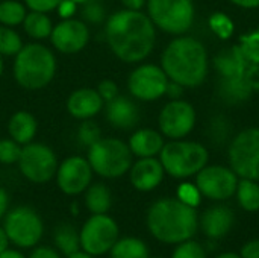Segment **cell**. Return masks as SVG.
Masks as SVG:
<instances>
[{
  "label": "cell",
  "instance_id": "cell-20",
  "mask_svg": "<svg viewBox=\"0 0 259 258\" xmlns=\"http://www.w3.org/2000/svg\"><path fill=\"white\" fill-rule=\"evenodd\" d=\"M106 120L117 129H131L138 123L140 113L131 99L118 94L106 102Z\"/></svg>",
  "mask_w": 259,
  "mask_h": 258
},
{
  "label": "cell",
  "instance_id": "cell-44",
  "mask_svg": "<svg viewBox=\"0 0 259 258\" xmlns=\"http://www.w3.org/2000/svg\"><path fill=\"white\" fill-rule=\"evenodd\" d=\"M184 93V87L173 82V81H168V85H167V90H165V94L170 96L171 99H179Z\"/></svg>",
  "mask_w": 259,
  "mask_h": 258
},
{
  "label": "cell",
  "instance_id": "cell-4",
  "mask_svg": "<svg viewBox=\"0 0 259 258\" xmlns=\"http://www.w3.org/2000/svg\"><path fill=\"white\" fill-rule=\"evenodd\" d=\"M55 55L42 44H26L15 55L14 76L17 84L26 90H41L47 87L55 78Z\"/></svg>",
  "mask_w": 259,
  "mask_h": 258
},
{
  "label": "cell",
  "instance_id": "cell-18",
  "mask_svg": "<svg viewBox=\"0 0 259 258\" xmlns=\"http://www.w3.org/2000/svg\"><path fill=\"white\" fill-rule=\"evenodd\" d=\"M235 216L234 211L225 205H215L208 208L200 217V228L203 234L209 239L225 237L234 227Z\"/></svg>",
  "mask_w": 259,
  "mask_h": 258
},
{
  "label": "cell",
  "instance_id": "cell-10",
  "mask_svg": "<svg viewBox=\"0 0 259 258\" xmlns=\"http://www.w3.org/2000/svg\"><path fill=\"white\" fill-rule=\"evenodd\" d=\"M229 163L237 176L259 182V128L244 129L232 140Z\"/></svg>",
  "mask_w": 259,
  "mask_h": 258
},
{
  "label": "cell",
  "instance_id": "cell-33",
  "mask_svg": "<svg viewBox=\"0 0 259 258\" xmlns=\"http://www.w3.org/2000/svg\"><path fill=\"white\" fill-rule=\"evenodd\" d=\"M209 27L222 40H228L234 33V21L223 12H214L209 17Z\"/></svg>",
  "mask_w": 259,
  "mask_h": 258
},
{
  "label": "cell",
  "instance_id": "cell-52",
  "mask_svg": "<svg viewBox=\"0 0 259 258\" xmlns=\"http://www.w3.org/2000/svg\"><path fill=\"white\" fill-rule=\"evenodd\" d=\"M2 71H3V59H2V55H0V76H2Z\"/></svg>",
  "mask_w": 259,
  "mask_h": 258
},
{
  "label": "cell",
  "instance_id": "cell-29",
  "mask_svg": "<svg viewBox=\"0 0 259 258\" xmlns=\"http://www.w3.org/2000/svg\"><path fill=\"white\" fill-rule=\"evenodd\" d=\"M237 199L238 204L243 210L246 211H258L259 210V184L258 181H252V179H244L241 178V181H238L237 186Z\"/></svg>",
  "mask_w": 259,
  "mask_h": 258
},
{
  "label": "cell",
  "instance_id": "cell-22",
  "mask_svg": "<svg viewBox=\"0 0 259 258\" xmlns=\"http://www.w3.org/2000/svg\"><path fill=\"white\" fill-rule=\"evenodd\" d=\"M36 129H38L36 119L27 111H17L8 123V132L11 138L21 146L33 140Z\"/></svg>",
  "mask_w": 259,
  "mask_h": 258
},
{
  "label": "cell",
  "instance_id": "cell-28",
  "mask_svg": "<svg viewBox=\"0 0 259 258\" xmlns=\"http://www.w3.org/2000/svg\"><path fill=\"white\" fill-rule=\"evenodd\" d=\"M23 24H24L26 33L36 40H44L50 36L52 29H53L52 20L49 18V15H46L44 12H36V11L26 14Z\"/></svg>",
  "mask_w": 259,
  "mask_h": 258
},
{
  "label": "cell",
  "instance_id": "cell-11",
  "mask_svg": "<svg viewBox=\"0 0 259 258\" xmlns=\"http://www.w3.org/2000/svg\"><path fill=\"white\" fill-rule=\"evenodd\" d=\"M17 164L21 175L33 184L49 182L56 175L59 166L55 152L49 146L32 141L21 148Z\"/></svg>",
  "mask_w": 259,
  "mask_h": 258
},
{
  "label": "cell",
  "instance_id": "cell-54",
  "mask_svg": "<svg viewBox=\"0 0 259 258\" xmlns=\"http://www.w3.org/2000/svg\"><path fill=\"white\" fill-rule=\"evenodd\" d=\"M149 258H150V257H149ZM152 258H164V257H152Z\"/></svg>",
  "mask_w": 259,
  "mask_h": 258
},
{
  "label": "cell",
  "instance_id": "cell-21",
  "mask_svg": "<svg viewBox=\"0 0 259 258\" xmlns=\"http://www.w3.org/2000/svg\"><path fill=\"white\" fill-rule=\"evenodd\" d=\"M129 149L138 158L155 157L164 148V138L153 129H140L129 138Z\"/></svg>",
  "mask_w": 259,
  "mask_h": 258
},
{
  "label": "cell",
  "instance_id": "cell-30",
  "mask_svg": "<svg viewBox=\"0 0 259 258\" xmlns=\"http://www.w3.org/2000/svg\"><path fill=\"white\" fill-rule=\"evenodd\" d=\"M26 14L24 5L17 0H5L0 3V23L5 26L21 24Z\"/></svg>",
  "mask_w": 259,
  "mask_h": 258
},
{
  "label": "cell",
  "instance_id": "cell-27",
  "mask_svg": "<svg viewBox=\"0 0 259 258\" xmlns=\"http://www.w3.org/2000/svg\"><path fill=\"white\" fill-rule=\"evenodd\" d=\"M109 255L111 258H149V248L138 237H120Z\"/></svg>",
  "mask_w": 259,
  "mask_h": 258
},
{
  "label": "cell",
  "instance_id": "cell-53",
  "mask_svg": "<svg viewBox=\"0 0 259 258\" xmlns=\"http://www.w3.org/2000/svg\"><path fill=\"white\" fill-rule=\"evenodd\" d=\"M74 2H76V3H77V5H80V3H83V2H85V0H74Z\"/></svg>",
  "mask_w": 259,
  "mask_h": 258
},
{
  "label": "cell",
  "instance_id": "cell-36",
  "mask_svg": "<svg viewBox=\"0 0 259 258\" xmlns=\"http://www.w3.org/2000/svg\"><path fill=\"white\" fill-rule=\"evenodd\" d=\"M208 134H209L211 141H215V143L226 141V138L231 134V125H229V122L223 116H217V117H214L211 120L209 132Z\"/></svg>",
  "mask_w": 259,
  "mask_h": 258
},
{
  "label": "cell",
  "instance_id": "cell-48",
  "mask_svg": "<svg viewBox=\"0 0 259 258\" xmlns=\"http://www.w3.org/2000/svg\"><path fill=\"white\" fill-rule=\"evenodd\" d=\"M234 5L240 6V8H246V9H252V8H258L259 0H231Z\"/></svg>",
  "mask_w": 259,
  "mask_h": 258
},
{
  "label": "cell",
  "instance_id": "cell-3",
  "mask_svg": "<svg viewBox=\"0 0 259 258\" xmlns=\"http://www.w3.org/2000/svg\"><path fill=\"white\" fill-rule=\"evenodd\" d=\"M161 64L170 81L182 87L194 88L208 75V52L199 40L179 36L165 47Z\"/></svg>",
  "mask_w": 259,
  "mask_h": 258
},
{
  "label": "cell",
  "instance_id": "cell-43",
  "mask_svg": "<svg viewBox=\"0 0 259 258\" xmlns=\"http://www.w3.org/2000/svg\"><path fill=\"white\" fill-rule=\"evenodd\" d=\"M241 258H259V239L247 242L240 252Z\"/></svg>",
  "mask_w": 259,
  "mask_h": 258
},
{
  "label": "cell",
  "instance_id": "cell-16",
  "mask_svg": "<svg viewBox=\"0 0 259 258\" xmlns=\"http://www.w3.org/2000/svg\"><path fill=\"white\" fill-rule=\"evenodd\" d=\"M52 44L61 53H77L90 40V30L82 20L65 18L52 29Z\"/></svg>",
  "mask_w": 259,
  "mask_h": 258
},
{
  "label": "cell",
  "instance_id": "cell-47",
  "mask_svg": "<svg viewBox=\"0 0 259 258\" xmlns=\"http://www.w3.org/2000/svg\"><path fill=\"white\" fill-rule=\"evenodd\" d=\"M8 248H11V242H9L8 234H6V231H5V228H3V225H2V227H0V254L5 252Z\"/></svg>",
  "mask_w": 259,
  "mask_h": 258
},
{
  "label": "cell",
  "instance_id": "cell-24",
  "mask_svg": "<svg viewBox=\"0 0 259 258\" xmlns=\"http://www.w3.org/2000/svg\"><path fill=\"white\" fill-rule=\"evenodd\" d=\"M85 205L91 214H106L112 205L109 189L102 182L90 184L85 190Z\"/></svg>",
  "mask_w": 259,
  "mask_h": 258
},
{
  "label": "cell",
  "instance_id": "cell-46",
  "mask_svg": "<svg viewBox=\"0 0 259 258\" xmlns=\"http://www.w3.org/2000/svg\"><path fill=\"white\" fill-rule=\"evenodd\" d=\"M121 3L126 6V9L140 11L146 5V0H121Z\"/></svg>",
  "mask_w": 259,
  "mask_h": 258
},
{
  "label": "cell",
  "instance_id": "cell-34",
  "mask_svg": "<svg viewBox=\"0 0 259 258\" xmlns=\"http://www.w3.org/2000/svg\"><path fill=\"white\" fill-rule=\"evenodd\" d=\"M100 138H102L100 137V128L94 122H91L88 119L77 129V141H79L80 146H83L87 149L91 148Z\"/></svg>",
  "mask_w": 259,
  "mask_h": 258
},
{
  "label": "cell",
  "instance_id": "cell-50",
  "mask_svg": "<svg viewBox=\"0 0 259 258\" xmlns=\"http://www.w3.org/2000/svg\"><path fill=\"white\" fill-rule=\"evenodd\" d=\"M65 258H96V257H93V255H90V254H87V252H83V251L80 249V251H77V252H73V254L67 255Z\"/></svg>",
  "mask_w": 259,
  "mask_h": 258
},
{
  "label": "cell",
  "instance_id": "cell-5",
  "mask_svg": "<svg viewBox=\"0 0 259 258\" xmlns=\"http://www.w3.org/2000/svg\"><path fill=\"white\" fill-rule=\"evenodd\" d=\"M208 157L203 144L184 140L170 141L159 152V161L165 173L179 179L197 175L206 166Z\"/></svg>",
  "mask_w": 259,
  "mask_h": 258
},
{
  "label": "cell",
  "instance_id": "cell-19",
  "mask_svg": "<svg viewBox=\"0 0 259 258\" xmlns=\"http://www.w3.org/2000/svg\"><path fill=\"white\" fill-rule=\"evenodd\" d=\"M103 108V99L94 88H79L73 91L67 100V111L80 120H87L99 114Z\"/></svg>",
  "mask_w": 259,
  "mask_h": 258
},
{
  "label": "cell",
  "instance_id": "cell-1",
  "mask_svg": "<svg viewBox=\"0 0 259 258\" xmlns=\"http://www.w3.org/2000/svg\"><path fill=\"white\" fill-rule=\"evenodd\" d=\"M105 33L112 53L124 62H140L155 47V24L141 11H117L109 17Z\"/></svg>",
  "mask_w": 259,
  "mask_h": 258
},
{
  "label": "cell",
  "instance_id": "cell-26",
  "mask_svg": "<svg viewBox=\"0 0 259 258\" xmlns=\"http://www.w3.org/2000/svg\"><path fill=\"white\" fill-rule=\"evenodd\" d=\"M53 242H55V248L65 257L80 251L79 231L70 224H61L55 228Z\"/></svg>",
  "mask_w": 259,
  "mask_h": 258
},
{
  "label": "cell",
  "instance_id": "cell-45",
  "mask_svg": "<svg viewBox=\"0 0 259 258\" xmlns=\"http://www.w3.org/2000/svg\"><path fill=\"white\" fill-rule=\"evenodd\" d=\"M9 210V196L3 187H0V220L5 217V214Z\"/></svg>",
  "mask_w": 259,
  "mask_h": 258
},
{
  "label": "cell",
  "instance_id": "cell-38",
  "mask_svg": "<svg viewBox=\"0 0 259 258\" xmlns=\"http://www.w3.org/2000/svg\"><path fill=\"white\" fill-rule=\"evenodd\" d=\"M178 199L193 208H196L200 204L202 199V193L199 192L197 186L190 184V182H184L178 187Z\"/></svg>",
  "mask_w": 259,
  "mask_h": 258
},
{
  "label": "cell",
  "instance_id": "cell-12",
  "mask_svg": "<svg viewBox=\"0 0 259 258\" xmlns=\"http://www.w3.org/2000/svg\"><path fill=\"white\" fill-rule=\"evenodd\" d=\"M196 186L202 196L212 201H226L235 195L238 178L232 169L223 166H205L196 175Z\"/></svg>",
  "mask_w": 259,
  "mask_h": 258
},
{
  "label": "cell",
  "instance_id": "cell-13",
  "mask_svg": "<svg viewBox=\"0 0 259 258\" xmlns=\"http://www.w3.org/2000/svg\"><path fill=\"white\" fill-rule=\"evenodd\" d=\"M168 81L170 79L162 70V67L153 64H144L137 67L131 73L127 79V87L135 99L152 102L165 94Z\"/></svg>",
  "mask_w": 259,
  "mask_h": 258
},
{
  "label": "cell",
  "instance_id": "cell-23",
  "mask_svg": "<svg viewBox=\"0 0 259 258\" xmlns=\"http://www.w3.org/2000/svg\"><path fill=\"white\" fill-rule=\"evenodd\" d=\"M252 94L250 82H247L241 75L234 78H222L219 84V96L228 105H237L246 102Z\"/></svg>",
  "mask_w": 259,
  "mask_h": 258
},
{
  "label": "cell",
  "instance_id": "cell-2",
  "mask_svg": "<svg viewBox=\"0 0 259 258\" xmlns=\"http://www.w3.org/2000/svg\"><path fill=\"white\" fill-rule=\"evenodd\" d=\"M149 233L161 243L179 245L196 236L199 216L196 208L178 198H164L152 204L146 216Z\"/></svg>",
  "mask_w": 259,
  "mask_h": 258
},
{
  "label": "cell",
  "instance_id": "cell-49",
  "mask_svg": "<svg viewBox=\"0 0 259 258\" xmlns=\"http://www.w3.org/2000/svg\"><path fill=\"white\" fill-rule=\"evenodd\" d=\"M0 258H27L20 249H12V248H8L5 252L0 254Z\"/></svg>",
  "mask_w": 259,
  "mask_h": 258
},
{
  "label": "cell",
  "instance_id": "cell-9",
  "mask_svg": "<svg viewBox=\"0 0 259 258\" xmlns=\"http://www.w3.org/2000/svg\"><path fill=\"white\" fill-rule=\"evenodd\" d=\"M149 17L155 26L168 33H184L194 21L193 0H147Z\"/></svg>",
  "mask_w": 259,
  "mask_h": 258
},
{
  "label": "cell",
  "instance_id": "cell-7",
  "mask_svg": "<svg viewBox=\"0 0 259 258\" xmlns=\"http://www.w3.org/2000/svg\"><path fill=\"white\" fill-rule=\"evenodd\" d=\"M3 228L12 246L17 249L35 248L44 236V222L30 207H15L3 217Z\"/></svg>",
  "mask_w": 259,
  "mask_h": 258
},
{
  "label": "cell",
  "instance_id": "cell-41",
  "mask_svg": "<svg viewBox=\"0 0 259 258\" xmlns=\"http://www.w3.org/2000/svg\"><path fill=\"white\" fill-rule=\"evenodd\" d=\"M27 258H62V254L52 246H35Z\"/></svg>",
  "mask_w": 259,
  "mask_h": 258
},
{
  "label": "cell",
  "instance_id": "cell-31",
  "mask_svg": "<svg viewBox=\"0 0 259 258\" xmlns=\"http://www.w3.org/2000/svg\"><path fill=\"white\" fill-rule=\"evenodd\" d=\"M23 47L20 35L8 26H0V55H17Z\"/></svg>",
  "mask_w": 259,
  "mask_h": 258
},
{
  "label": "cell",
  "instance_id": "cell-51",
  "mask_svg": "<svg viewBox=\"0 0 259 258\" xmlns=\"http://www.w3.org/2000/svg\"><path fill=\"white\" fill-rule=\"evenodd\" d=\"M215 258H241L238 254H235V252H225V254H220L219 257Z\"/></svg>",
  "mask_w": 259,
  "mask_h": 258
},
{
  "label": "cell",
  "instance_id": "cell-17",
  "mask_svg": "<svg viewBox=\"0 0 259 258\" xmlns=\"http://www.w3.org/2000/svg\"><path fill=\"white\" fill-rule=\"evenodd\" d=\"M164 167L159 160L155 157L140 158L129 169L131 184L138 192H152L155 190L164 179Z\"/></svg>",
  "mask_w": 259,
  "mask_h": 258
},
{
  "label": "cell",
  "instance_id": "cell-32",
  "mask_svg": "<svg viewBox=\"0 0 259 258\" xmlns=\"http://www.w3.org/2000/svg\"><path fill=\"white\" fill-rule=\"evenodd\" d=\"M79 12H80V17L83 21L93 23V24L102 23L105 18V14H106L102 0H85L83 3H80Z\"/></svg>",
  "mask_w": 259,
  "mask_h": 258
},
{
  "label": "cell",
  "instance_id": "cell-35",
  "mask_svg": "<svg viewBox=\"0 0 259 258\" xmlns=\"http://www.w3.org/2000/svg\"><path fill=\"white\" fill-rule=\"evenodd\" d=\"M171 258H206V252L199 242L190 239L176 246Z\"/></svg>",
  "mask_w": 259,
  "mask_h": 258
},
{
  "label": "cell",
  "instance_id": "cell-15",
  "mask_svg": "<svg viewBox=\"0 0 259 258\" xmlns=\"http://www.w3.org/2000/svg\"><path fill=\"white\" fill-rule=\"evenodd\" d=\"M93 169L83 157L65 158L56 170V184L67 196H77L83 193L93 179Z\"/></svg>",
  "mask_w": 259,
  "mask_h": 258
},
{
  "label": "cell",
  "instance_id": "cell-14",
  "mask_svg": "<svg viewBox=\"0 0 259 258\" xmlns=\"http://www.w3.org/2000/svg\"><path fill=\"white\" fill-rule=\"evenodd\" d=\"M158 123L165 137L181 140L193 131L196 123V111L191 103L181 99H173L161 109Z\"/></svg>",
  "mask_w": 259,
  "mask_h": 258
},
{
  "label": "cell",
  "instance_id": "cell-8",
  "mask_svg": "<svg viewBox=\"0 0 259 258\" xmlns=\"http://www.w3.org/2000/svg\"><path fill=\"white\" fill-rule=\"evenodd\" d=\"M118 239V224L108 214H91L79 230L80 249L96 258L109 254Z\"/></svg>",
  "mask_w": 259,
  "mask_h": 258
},
{
  "label": "cell",
  "instance_id": "cell-6",
  "mask_svg": "<svg viewBox=\"0 0 259 258\" xmlns=\"http://www.w3.org/2000/svg\"><path fill=\"white\" fill-rule=\"evenodd\" d=\"M91 169L102 178H120L132 166V152L129 144L118 138H100L88 148L87 157Z\"/></svg>",
  "mask_w": 259,
  "mask_h": 258
},
{
  "label": "cell",
  "instance_id": "cell-40",
  "mask_svg": "<svg viewBox=\"0 0 259 258\" xmlns=\"http://www.w3.org/2000/svg\"><path fill=\"white\" fill-rule=\"evenodd\" d=\"M24 2H26V5H27L32 11L47 14V12L56 9L62 0H24Z\"/></svg>",
  "mask_w": 259,
  "mask_h": 258
},
{
  "label": "cell",
  "instance_id": "cell-37",
  "mask_svg": "<svg viewBox=\"0 0 259 258\" xmlns=\"http://www.w3.org/2000/svg\"><path fill=\"white\" fill-rule=\"evenodd\" d=\"M21 144L9 140H0V163L2 164H14L18 163V158L21 155Z\"/></svg>",
  "mask_w": 259,
  "mask_h": 258
},
{
  "label": "cell",
  "instance_id": "cell-25",
  "mask_svg": "<svg viewBox=\"0 0 259 258\" xmlns=\"http://www.w3.org/2000/svg\"><path fill=\"white\" fill-rule=\"evenodd\" d=\"M243 56L240 49L237 47H229L223 49L217 56H215V68L220 71L222 78H234L240 76L243 73Z\"/></svg>",
  "mask_w": 259,
  "mask_h": 258
},
{
  "label": "cell",
  "instance_id": "cell-42",
  "mask_svg": "<svg viewBox=\"0 0 259 258\" xmlns=\"http://www.w3.org/2000/svg\"><path fill=\"white\" fill-rule=\"evenodd\" d=\"M59 15L65 20V18H73L74 12L77 11V3L74 0H62L59 3V6L56 8Z\"/></svg>",
  "mask_w": 259,
  "mask_h": 258
},
{
  "label": "cell",
  "instance_id": "cell-39",
  "mask_svg": "<svg viewBox=\"0 0 259 258\" xmlns=\"http://www.w3.org/2000/svg\"><path fill=\"white\" fill-rule=\"evenodd\" d=\"M97 93L100 94V97L103 99V102H109L112 99H115L118 96V87L114 81H102L97 87Z\"/></svg>",
  "mask_w": 259,
  "mask_h": 258
}]
</instances>
